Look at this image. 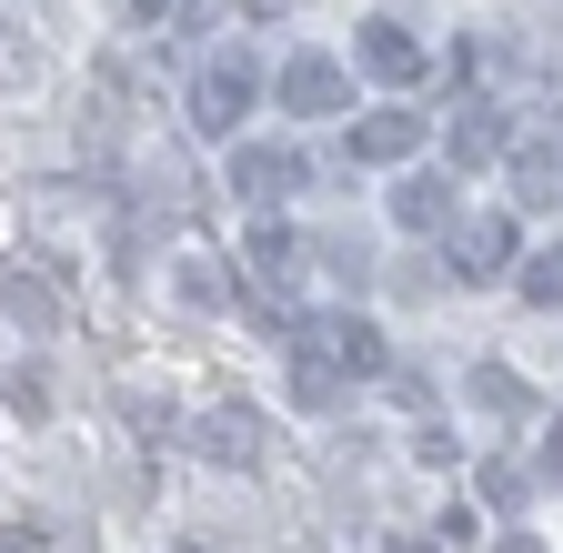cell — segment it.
<instances>
[{"label": "cell", "instance_id": "8", "mask_svg": "<svg viewBox=\"0 0 563 553\" xmlns=\"http://www.w3.org/2000/svg\"><path fill=\"white\" fill-rule=\"evenodd\" d=\"M422 131H433V111H373V121H352V162H412Z\"/></svg>", "mask_w": 563, "mask_h": 553}, {"label": "cell", "instance_id": "5", "mask_svg": "<svg viewBox=\"0 0 563 553\" xmlns=\"http://www.w3.org/2000/svg\"><path fill=\"white\" fill-rule=\"evenodd\" d=\"M453 272H463V283H504V272H514V212L463 222L453 232Z\"/></svg>", "mask_w": 563, "mask_h": 553}, {"label": "cell", "instance_id": "17", "mask_svg": "<svg viewBox=\"0 0 563 553\" xmlns=\"http://www.w3.org/2000/svg\"><path fill=\"white\" fill-rule=\"evenodd\" d=\"M162 11H172V0H121V21H131V31H162Z\"/></svg>", "mask_w": 563, "mask_h": 553}, {"label": "cell", "instance_id": "2", "mask_svg": "<svg viewBox=\"0 0 563 553\" xmlns=\"http://www.w3.org/2000/svg\"><path fill=\"white\" fill-rule=\"evenodd\" d=\"M262 71H252V51H211L201 71H191V131H242Z\"/></svg>", "mask_w": 563, "mask_h": 553}, {"label": "cell", "instance_id": "6", "mask_svg": "<svg viewBox=\"0 0 563 553\" xmlns=\"http://www.w3.org/2000/svg\"><path fill=\"white\" fill-rule=\"evenodd\" d=\"M363 71H373V81H393V91H412L422 71H433V51H422L402 21H363Z\"/></svg>", "mask_w": 563, "mask_h": 553}, {"label": "cell", "instance_id": "18", "mask_svg": "<svg viewBox=\"0 0 563 553\" xmlns=\"http://www.w3.org/2000/svg\"><path fill=\"white\" fill-rule=\"evenodd\" d=\"M172 11H181V31H201L211 11H222V0H172Z\"/></svg>", "mask_w": 563, "mask_h": 553}, {"label": "cell", "instance_id": "16", "mask_svg": "<svg viewBox=\"0 0 563 553\" xmlns=\"http://www.w3.org/2000/svg\"><path fill=\"white\" fill-rule=\"evenodd\" d=\"M543 483H563V412L543 423Z\"/></svg>", "mask_w": 563, "mask_h": 553}, {"label": "cell", "instance_id": "14", "mask_svg": "<svg viewBox=\"0 0 563 553\" xmlns=\"http://www.w3.org/2000/svg\"><path fill=\"white\" fill-rule=\"evenodd\" d=\"M473 483H483V504H493V513H523V494H533V473H523V463H483Z\"/></svg>", "mask_w": 563, "mask_h": 553}, {"label": "cell", "instance_id": "1", "mask_svg": "<svg viewBox=\"0 0 563 553\" xmlns=\"http://www.w3.org/2000/svg\"><path fill=\"white\" fill-rule=\"evenodd\" d=\"M363 373H393V353H383L373 322H352V312L292 322V402H302V412H332L342 383H363Z\"/></svg>", "mask_w": 563, "mask_h": 553}, {"label": "cell", "instance_id": "4", "mask_svg": "<svg viewBox=\"0 0 563 553\" xmlns=\"http://www.w3.org/2000/svg\"><path fill=\"white\" fill-rule=\"evenodd\" d=\"M191 453L201 463H222V473H252L272 443H262V412L252 402H222V412H201V423H191Z\"/></svg>", "mask_w": 563, "mask_h": 553}, {"label": "cell", "instance_id": "10", "mask_svg": "<svg viewBox=\"0 0 563 553\" xmlns=\"http://www.w3.org/2000/svg\"><path fill=\"white\" fill-rule=\"evenodd\" d=\"M393 222H402V232H443V222H453V172H412V181L393 191Z\"/></svg>", "mask_w": 563, "mask_h": 553}, {"label": "cell", "instance_id": "3", "mask_svg": "<svg viewBox=\"0 0 563 553\" xmlns=\"http://www.w3.org/2000/svg\"><path fill=\"white\" fill-rule=\"evenodd\" d=\"M272 101L322 121V111H342V101H352V71H342V60H322V51H292V60L272 71Z\"/></svg>", "mask_w": 563, "mask_h": 553}, {"label": "cell", "instance_id": "9", "mask_svg": "<svg viewBox=\"0 0 563 553\" xmlns=\"http://www.w3.org/2000/svg\"><path fill=\"white\" fill-rule=\"evenodd\" d=\"M504 181H514V212H553L563 201V152L523 142V152H504Z\"/></svg>", "mask_w": 563, "mask_h": 553}, {"label": "cell", "instance_id": "19", "mask_svg": "<svg viewBox=\"0 0 563 553\" xmlns=\"http://www.w3.org/2000/svg\"><path fill=\"white\" fill-rule=\"evenodd\" d=\"M493 553H543V543H533V533H504V543H493Z\"/></svg>", "mask_w": 563, "mask_h": 553}, {"label": "cell", "instance_id": "20", "mask_svg": "<svg viewBox=\"0 0 563 553\" xmlns=\"http://www.w3.org/2000/svg\"><path fill=\"white\" fill-rule=\"evenodd\" d=\"M242 11H252V21H272V11H292V0H242Z\"/></svg>", "mask_w": 563, "mask_h": 553}, {"label": "cell", "instance_id": "12", "mask_svg": "<svg viewBox=\"0 0 563 553\" xmlns=\"http://www.w3.org/2000/svg\"><path fill=\"white\" fill-rule=\"evenodd\" d=\"M483 412H504V423H523V412H533V383L514 373V363H473V383H463Z\"/></svg>", "mask_w": 563, "mask_h": 553}, {"label": "cell", "instance_id": "7", "mask_svg": "<svg viewBox=\"0 0 563 553\" xmlns=\"http://www.w3.org/2000/svg\"><path fill=\"white\" fill-rule=\"evenodd\" d=\"M232 191H242V201H282V191H302V152H282V142H242V152H232Z\"/></svg>", "mask_w": 563, "mask_h": 553}, {"label": "cell", "instance_id": "13", "mask_svg": "<svg viewBox=\"0 0 563 553\" xmlns=\"http://www.w3.org/2000/svg\"><path fill=\"white\" fill-rule=\"evenodd\" d=\"M172 292H181L191 312H222V302H232V283H222V262H211V252H181V262H172Z\"/></svg>", "mask_w": 563, "mask_h": 553}, {"label": "cell", "instance_id": "15", "mask_svg": "<svg viewBox=\"0 0 563 553\" xmlns=\"http://www.w3.org/2000/svg\"><path fill=\"white\" fill-rule=\"evenodd\" d=\"M514 283H523V302H543V312H563V252H533V262L514 272Z\"/></svg>", "mask_w": 563, "mask_h": 553}, {"label": "cell", "instance_id": "11", "mask_svg": "<svg viewBox=\"0 0 563 553\" xmlns=\"http://www.w3.org/2000/svg\"><path fill=\"white\" fill-rule=\"evenodd\" d=\"M514 142H504V101H463L453 111V162L473 172V162H504Z\"/></svg>", "mask_w": 563, "mask_h": 553}]
</instances>
